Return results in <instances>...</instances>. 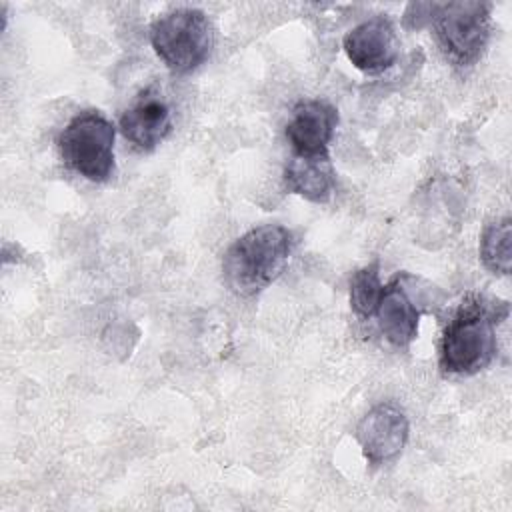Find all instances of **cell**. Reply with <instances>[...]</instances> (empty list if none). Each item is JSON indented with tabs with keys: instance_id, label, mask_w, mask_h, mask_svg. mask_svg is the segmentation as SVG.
Masks as SVG:
<instances>
[{
	"instance_id": "cell-10",
	"label": "cell",
	"mask_w": 512,
	"mask_h": 512,
	"mask_svg": "<svg viewBox=\"0 0 512 512\" xmlns=\"http://www.w3.org/2000/svg\"><path fill=\"white\" fill-rule=\"evenodd\" d=\"M124 138L142 152L154 150L172 130L168 106L146 90L120 118Z\"/></svg>"
},
{
	"instance_id": "cell-12",
	"label": "cell",
	"mask_w": 512,
	"mask_h": 512,
	"mask_svg": "<svg viewBox=\"0 0 512 512\" xmlns=\"http://www.w3.org/2000/svg\"><path fill=\"white\" fill-rule=\"evenodd\" d=\"M480 260L494 274L512 270V220L500 218L490 222L480 236Z\"/></svg>"
},
{
	"instance_id": "cell-2",
	"label": "cell",
	"mask_w": 512,
	"mask_h": 512,
	"mask_svg": "<svg viewBox=\"0 0 512 512\" xmlns=\"http://www.w3.org/2000/svg\"><path fill=\"white\" fill-rule=\"evenodd\" d=\"M294 236L282 224H264L242 234L224 254L222 274L238 296H256L288 266Z\"/></svg>"
},
{
	"instance_id": "cell-7",
	"label": "cell",
	"mask_w": 512,
	"mask_h": 512,
	"mask_svg": "<svg viewBox=\"0 0 512 512\" xmlns=\"http://www.w3.org/2000/svg\"><path fill=\"white\" fill-rule=\"evenodd\" d=\"M344 52L354 68L366 74L388 70L398 58V38L386 16H374L344 36Z\"/></svg>"
},
{
	"instance_id": "cell-6",
	"label": "cell",
	"mask_w": 512,
	"mask_h": 512,
	"mask_svg": "<svg viewBox=\"0 0 512 512\" xmlns=\"http://www.w3.org/2000/svg\"><path fill=\"white\" fill-rule=\"evenodd\" d=\"M408 418L396 402H380L368 410L356 426V440L364 458L372 464L394 460L408 442Z\"/></svg>"
},
{
	"instance_id": "cell-13",
	"label": "cell",
	"mask_w": 512,
	"mask_h": 512,
	"mask_svg": "<svg viewBox=\"0 0 512 512\" xmlns=\"http://www.w3.org/2000/svg\"><path fill=\"white\" fill-rule=\"evenodd\" d=\"M384 286L380 282V264H372L356 270L350 278V308L358 318H370L382 298Z\"/></svg>"
},
{
	"instance_id": "cell-9",
	"label": "cell",
	"mask_w": 512,
	"mask_h": 512,
	"mask_svg": "<svg viewBox=\"0 0 512 512\" xmlns=\"http://www.w3.org/2000/svg\"><path fill=\"white\" fill-rule=\"evenodd\" d=\"M378 326L384 338L396 346L406 348L418 336V322H420V306L408 292L406 274H400L384 286L382 298L376 306Z\"/></svg>"
},
{
	"instance_id": "cell-1",
	"label": "cell",
	"mask_w": 512,
	"mask_h": 512,
	"mask_svg": "<svg viewBox=\"0 0 512 512\" xmlns=\"http://www.w3.org/2000/svg\"><path fill=\"white\" fill-rule=\"evenodd\" d=\"M508 316V302L468 294L448 320L440 340V368L470 376L484 370L498 352L496 326Z\"/></svg>"
},
{
	"instance_id": "cell-3",
	"label": "cell",
	"mask_w": 512,
	"mask_h": 512,
	"mask_svg": "<svg viewBox=\"0 0 512 512\" xmlns=\"http://www.w3.org/2000/svg\"><path fill=\"white\" fill-rule=\"evenodd\" d=\"M150 42L168 70L186 74L210 56L214 32L202 10L178 8L166 12L152 24Z\"/></svg>"
},
{
	"instance_id": "cell-5",
	"label": "cell",
	"mask_w": 512,
	"mask_h": 512,
	"mask_svg": "<svg viewBox=\"0 0 512 512\" xmlns=\"http://www.w3.org/2000/svg\"><path fill=\"white\" fill-rule=\"evenodd\" d=\"M432 24L446 58L456 66H472L490 38V4L476 0L438 4Z\"/></svg>"
},
{
	"instance_id": "cell-4",
	"label": "cell",
	"mask_w": 512,
	"mask_h": 512,
	"mask_svg": "<svg viewBox=\"0 0 512 512\" xmlns=\"http://www.w3.org/2000/svg\"><path fill=\"white\" fill-rule=\"evenodd\" d=\"M114 124L96 110L74 116L58 136V150L68 168L92 180L106 182L114 172Z\"/></svg>"
},
{
	"instance_id": "cell-8",
	"label": "cell",
	"mask_w": 512,
	"mask_h": 512,
	"mask_svg": "<svg viewBox=\"0 0 512 512\" xmlns=\"http://www.w3.org/2000/svg\"><path fill=\"white\" fill-rule=\"evenodd\" d=\"M338 124V110L326 100H304L292 110L286 138L294 156L328 154V144Z\"/></svg>"
},
{
	"instance_id": "cell-11",
	"label": "cell",
	"mask_w": 512,
	"mask_h": 512,
	"mask_svg": "<svg viewBox=\"0 0 512 512\" xmlns=\"http://www.w3.org/2000/svg\"><path fill=\"white\" fill-rule=\"evenodd\" d=\"M284 184L288 192L300 194L310 202H326L336 184L330 156H292L284 168Z\"/></svg>"
}]
</instances>
